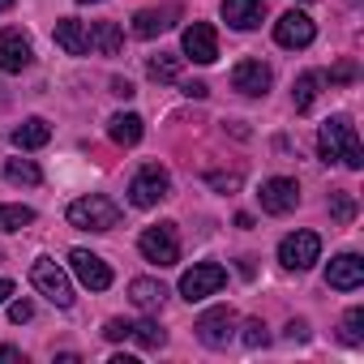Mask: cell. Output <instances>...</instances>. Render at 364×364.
<instances>
[{
  "label": "cell",
  "instance_id": "cell-15",
  "mask_svg": "<svg viewBox=\"0 0 364 364\" xmlns=\"http://www.w3.org/2000/svg\"><path fill=\"white\" fill-rule=\"evenodd\" d=\"M326 283L334 291H355L364 283V257L360 253H338L330 266H326Z\"/></svg>",
  "mask_w": 364,
  "mask_h": 364
},
{
  "label": "cell",
  "instance_id": "cell-6",
  "mask_svg": "<svg viewBox=\"0 0 364 364\" xmlns=\"http://www.w3.org/2000/svg\"><path fill=\"white\" fill-rule=\"evenodd\" d=\"M31 283H35L39 296H48L56 309H69V304H73V283H69V274H65L52 257H39V262L31 266Z\"/></svg>",
  "mask_w": 364,
  "mask_h": 364
},
{
  "label": "cell",
  "instance_id": "cell-10",
  "mask_svg": "<svg viewBox=\"0 0 364 364\" xmlns=\"http://www.w3.org/2000/svg\"><path fill=\"white\" fill-rule=\"evenodd\" d=\"M257 202H262L266 215H291L300 206V185L291 176H270L262 185V193H257Z\"/></svg>",
  "mask_w": 364,
  "mask_h": 364
},
{
  "label": "cell",
  "instance_id": "cell-18",
  "mask_svg": "<svg viewBox=\"0 0 364 364\" xmlns=\"http://www.w3.org/2000/svg\"><path fill=\"white\" fill-rule=\"evenodd\" d=\"M52 39H56V48H60V52H69V56H86V52H90L86 22H77V18H60V22H56V31H52Z\"/></svg>",
  "mask_w": 364,
  "mask_h": 364
},
{
  "label": "cell",
  "instance_id": "cell-32",
  "mask_svg": "<svg viewBox=\"0 0 364 364\" xmlns=\"http://www.w3.org/2000/svg\"><path fill=\"white\" fill-rule=\"evenodd\" d=\"M129 330H133V321H124V317H112V321L103 326V334H107L112 343H120V338H129Z\"/></svg>",
  "mask_w": 364,
  "mask_h": 364
},
{
  "label": "cell",
  "instance_id": "cell-19",
  "mask_svg": "<svg viewBox=\"0 0 364 364\" xmlns=\"http://www.w3.org/2000/svg\"><path fill=\"white\" fill-rule=\"evenodd\" d=\"M107 137H112L116 146H137V141L146 137V120H141L137 112H116V116L107 120Z\"/></svg>",
  "mask_w": 364,
  "mask_h": 364
},
{
  "label": "cell",
  "instance_id": "cell-14",
  "mask_svg": "<svg viewBox=\"0 0 364 364\" xmlns=\"http://www.w3.org/2000/svg\"><path fill=\"white\" fill-rule=\"evenodd\" d=\"M270 82H274V73H270V65L266 60H240L236 69H232V90H240V95H249V99H262L266 90H270Z\"/></svg>",
  "mask_w": 364,
  "mask_h": 364
},
{
  "label": "cell",
  "instance_id": "cell-24",
  "mask_svg": "<svg viewBox=\"0 0 364 364\" xmlns=\"http://www.w3.org/2000/svg\"><path fill=\"white\" fill-rule=\"evenodd\" d=\"M5 180H9V185L35 189V185H43V171H39L35 159H9V163H5Z\"/></svg>",
  "mask_w": 364,
  "mask_h": 364
},
{
  "label": "cell",
  "instance_id": "cell-1",
  "mask_svg": "<svg viewBox=\"0 0 364 364\" xmlns=\"http://www.w3.org/2000/svg\"><path fill=\"white\" fill-rule=\"evenodd\" d=\"M317 154H321L326 163H343V167H351V171L364 167V146H360V133H355V124H351L347 116H330V120L321 124V133H317Z\"/></svg>",
  "mask_w": 364,
  "mask_h": 364
},
{
  "label": "cell",
  "instance_id": "cell-36",
  "mask_svg": "<svg viewBox=\"0 0 364 364\" xmlns=\"http://www.w3.org/2000/svg\"><path fill=\"white\" fill-rule=\"evenodd\" d=\"M112 95H120V99H133L137 90H133V82H124V77H116V82H112Z\"/></svg>",
  "mask_w": 364,
  "mask_h": 364
},
{
  "label": "cell",
  "instance_id": "cell-38",
  "mask_svg": "<svg viewBox=\"0 0 364 364\" xmlns=\"http://www.w3.org/2000/svg\"><path fill=\"white\" fill-rule=\"evenodd\" d=\"M9 296H14V283H9V279H0V304H5Z\"/></svg>",
  "mask_w": 364,
  "mask_h": 364
},
{
  "label": "cell",
  "instance_id": "cell-8",
  "mask_svg": "<svg viewBox=\"0 0 364 364\" xmlns=\"http://www.w3.org/2000/svg\"><path fill=\"white\" fill-rule=\"evenodd\" d=\"M180 48H185V60L193 65H215L219 60V35L210 22H189L185 35H180Z\"/></svg>",
  "mask_w": 364,
  "mask_h": 364
},
{
  "label": "cell",
  "instance_id": "cell-41",
  "mask_svg": "<svg viewBox=\"0 0 364 364\" xmlns=\"http://www.w3.org/2000/svg\"><path fill=\"white\" fill-rule=\"evenodd\" d=\"M77 5H95V0H77Z\"/></svg>",
  "mask_w": 364,
  "mask_h": 364
},
{
  "label": "cell",
  "instance_id": "cell-29",
  "mask_svg": "<svg viewBox=\"0 0 364 364\" xmlns=\"http://www.w3.org/2000/svg\"><path fill=\"white\" fill-rule=\"evenodd\" d=\"M343 343H364V309L355 304V309H347V317H343Z\"/></svg>",
  "mask_w": 364,
  "mask_h": 364
},
{
  "label": "cell",
  "instance_id": "cell-30",
  "mask_svg": "<svg viewBox=\"0 0 364 364\" xmlns=\"http://www.w3.org/2000/svg\"><path fill=\"white\" fill-rule=\"evenodd\" d=\"M240 338H245V347H266V343H270V334H266L262 321H245V334H240Z\"/></svg>",
  "mask_w": 364,
  "mask_h": 364
},
{
  "label": "cell",
  "instance_id": "cell-16",
  "mask_svg": "<svg viewBox=\"0 0 364 364\" xmlns=\"http://www.w3.org/2000/svg\"><path fill=\"white\" fill-rule=\"evenodd\" d=\"M180 22V5H163V9H137L133 14V35L137 39H154L163 31H171Z\"/></svg>",
  "mask_w": 364,
  "mask_h": 364
},
{
  "label": "cell",
  "instance_id": "cell-40",
  "mask_svg": "<svg viewBox=\"0 0 364 364\" xmlns=\"http://www.w3.org/2000/svg\"><path fill=\"white\" fill-rule=\"evenodd\" d=\"M14 9V0H0V14H9Z\"/></svg>",
  "mask_w": 364,
  "mask_h": 364
},
{
  "label": "cell",
  "instance_id": "cell-22",
  "mask_svg": "<svg viewBox=\"0 0 364 364\" xmlns=\"http://www.w3.org/2000/svg\"><path fill=\"white\" fill-rule=\"evenodd\" d=\"M321 86H326V73H321V69L300 73V77H296V86H291V103H296V112H309V107L317 103Z\"/></svg>",
  "mask_w": 364,
  "mask_h": 364
},
{
  "label": "cell",
  "instance_id": "cell-5",
  "mask_svg": "<svg viewBox=\"0 0 364 364\" xmlns=\"http://www.w3.org/2000/svg\"><path fill=\"white\" fill-rule=\"evenodd\" d=\"M223 283H228V270L219 262H193V270L180 274V296H185L189 304H198V300L223 291Z\"/></svg>",
  "mask_w": 364,
  "mask_h": 364
},
{
  "label": "cell",
  "instance_id": "cell-25",
  "mask_svg": "<svg viewBox=\"0 0 364 364\" xmlns=\"http://www.w3.org/2000/svg\"><path fill=\"white\" fill-rule=\"evenodd\" d=\"M180 60H185V56H176V52H159V56H150V60H146V73H150L154 82H176V77H180Z\"/></svg>",
  "mask_w": 364,
  "mask_h": 364
},
{
  "label": "cell",
  "instance_id": "cell-3",
  "mask_svg": "<svg viewBox=\"0 0 364 364\" xmlns=\"http://www.w3.org/2000/svg\"><path fill=\"white\" fill-rule=\"evenodd\" d=\"M163 198H171V176H167V167H159V163L137 167V176L129 180V202H133L137 210H150V206H159Z\"/></svg>",
  "mask_w": 364,
  "mask_h": 364
},
{
  "label": "cell",
  "instance_id": "cell-37",
  "mask_svg": "<svg viewBox=\"0 0 364 364\" xmlns=\"http://www.w3.org/2000/svg\"><path fill=\"white\" fill-rule=\"evenodd\" d=\"M287 338H309V326H304V321H291V326H287Z\"/></svg>",
  "mask_w": 364,
  "mask_h": 364
},
{
  "label": "cell",
  "instance_id": "cell-23",
  "mask_svg": "<svg viewBox=\"0 0 364 364\" xmlns=\"http://www.w3.org/2000/svg\"><path fill=\"white\" fill-rule=\"evenodd\" d=\"M86 35H90V48H99L103 56H120V48H124V31L116 22H95Z\"/></svg>",
  "mask_w": 364,
  "mask_h": 364
},
{
  "label": "cell",
  "instance_id": "cell-13",
  "mask_svg": "<svg viewBox=\"0 0 364 364\" xmlns=\"http://www.w3.org/2000/svg\"><path fill=\"white\" fill-rule=\"evenodd\" d=\"M31 60H35V48H31L22 26H5V31H0V69H5V73H22V69H31Z\"/></svg>",
  "mask_w": 364,
  "mask_h": 364
},
{
  "label": "cell",
  "instance_id": "cell-2",
  "mask_svg": "<svg viewBox=\"0 0 364 364\" xmlns=\"http://www.w3.org/2000/svg\"><path fill=\"white\" fill-rule=\"evenodd\" d=\"M65 215H69V228H77V232H112V228H120V206L112 198H103V193H86V198L69 202Z\"/></svg>",
  "mask_w": 364,
  "mask_h": 364
},
{
  "label": "cell",
  "instance_id": "cell-20",
  "mask_svg": "<svg viewBox=\"0 0 364 364\" xmlns=\"http://www.w3.org/2000/svg\"><path fill=\"white\" fill-rule=\"evenodd\" d=\"M52 141V124L43 116H26L18 129H14V146L18 150H43Z\"/></svg>",
  "mask_w": 364,
  "mask_h": 364
},
{
  "label": "cell",
  "instance_id": "cell-33",
  "mask_svg": "<svg viewBox=\"0 0 364 364\" xmlns=\"http://www.w3.org/2000/svg\"><path fill=\"white\" fill-rule=\"evenodd\" d=\"M206 180H210L215 189H223V193H228V189H240V176H236V171H228V176H223V171H210Z\"/></svg>",
  "mask_w": 364,
  "mask_h": 364
},
{
  "label": "cell",
  "instance_id": "cell-7",
  "mask_svg": "<svg viewBox=\"0 0 364 364\" xmlns=\"http://www.w3.org/2000/svg\"><path fill=\"white\" fill-rule=\"evenodd\" d=\"M317 257H321V236L317 232H291V236L279 240V262L287 270H309Z\"/></svg>",
  "mask_w": 364,
  "mask_h": 364
},
{
  "label": "cell",
  "instance_id": "cell-27",
  "mask_svg": "<svg viewBox=\"0 0 364 364\" xmlns=\"http://www.w3.org/2000/svg\"><path fill=\"white\" fill-rule=\"evenodd\" d=\"M35 223V210L22 206V202H9V206H0V232H22Z\"/></svg>",
  "mask_w": 364,
  "mask_h": 364
},
{
  "label": "cell",
  "instance_id": "cell-26",
  "mask_svg": "<svg viewBox=\"0 0 364 364\" xmlns=\"http://www.w3.org/2000/svg\"><path fill=\"white\" fill-rule=\"evenodd\" d=\"M129 338H137V343H141L146 351H159V347L167 343V330H163L159 321H150V317H146V321H133V330H129Z\"/></svg>",
  "mask_w": 364,
  "mask_h": 364
},
{
  "label": "cell",
  "instance_id": "cell-17",
  "mask_svg": "<svg viewBox=\"0 0 364 364\" xmlns=\"http://www.w3.org/2000/svg\"><path fill=\"white\" fill-rule=\"evenodd\" d=\"M266 18V0H223V22L232 31H257Z\"/></svg>",
  "mask_w": 364,
  "mask_h": 364
},
{
  "label": "cell",
  "instance_id": "cell-12",
  "mask_svg": "<svg viewBox=\"0 0 364 364\" xmlns=\"http://www.w3.org/2000/svg\"><path fill=\"white\" fill-rule=\"evenodd\" d=\"M198 338L206 343V347H228L232 338H236V313L228 309V304H219V309H206L202 317H198Z\"/></svg>",
  "mask_w": 364,
  "mask_h": 364
},
{
  "label": "cell",
  "instance_id": "cell-28",
  "mask_svg": "<svg viewBox=\"0 0 364 364\" xmlns=\"http://www.w3.org/2000/svg\"><path fill=\"white\" fill-rule=\"evenodd\" d=\"M330 215H334V223H343V228H347V223L355 219V198H351V193H343V189H338V193H330Z\"/></svg>",
  "mask_w": 364,
  "mask_h": 364
},
{
  "label": "cell",
  "instance_id": "cell-4",
  "mask_svg": "<svg viewBox=\"0 0 364 364\" xmlns=\"http://www.w3.org/2000/svg\"><path fill=\"white\" fill-rule=\"evenodd\" d=\"M137 249H141V257L154 262L159 270L176 266V262H180V232H176V223H154V228H146V232L137 236Z\"/></svg>",
  "mask_w": 364,
  "mask_h": 364
},
{
  "label": "cell",
  "instance_id": "cell-11",
  "mask_svg": "<svg viewBox=\"0 0 364 364\" xmlns=\"http://www.w3.org/2000/svg\"><path fill=\"white\" fill-rule=\"evenodd\" d=\"M69 270H73L77 283L90 287V291H107V287H112V266H107L99 253H90V249H73V253H69Z\"/></svg>",
  "mask_w": 364,
  "mask_h": 364
},
{
  "label": "cell",
  "instance_id": "cell-31",
  "mask_svg": "<svg viewBox=\"0 0 364 364\" xmlns=\"http://www.w3.org/2000/svg\"><path fill=\"white\" fill-rule=\"evenodd\" d=\"M351 77H355V60H343V65H334V69L326 73L330 86H343V82H351Z\"/></svg>",
  "mask_w": 364,
  "mask_h": 364
},
{
  "label": "cell",
  "instance_id": "cell-21",
  "mask_svg": "<svg viewBox=\"0 0 364 364\" xmlns=\"http://www.w3.org/2000/svg\"><path fill=\"white\" fill-rule=\"evenodd\" d=\"M129 300H133V309H141V313H159L163 300H167V287H163L159 279H133V283H129Z\"/></svg>",
  "mask_w": 364,
  "mask_h": 364
},
{
  "label": "cell",
  "instance_id": "cell-35",
  "mask_svg": "<svg viewBox=\"0 0 364 364\" xmlns=\"http://www.w3.org/2000/svg\"><path fill=\"white\" fill-rule=\"evenodd\" d=\"M180 90H185L189 99H206V95H210V86H206V82H185Z\"/></svg>",
  "mask_w": 364,
  "mask_h": 364
},
{
  "label": "cell",
  "instance_id": "cell-9",
  "mask_svg": "<svg viewBox=\"0 0 364 364\" xmlns=\"http://www.w3.org/2000/svg\"><path fill=\"white\" fill-rule=\"evenodd\" d=\"M313 39H317V26H313V18L300 14V9H287V14L274 22V43L287 48V52H300V48H309Z\"/></svg>",
  "mask_w": 364,
  "mask_h": 364
},
{
  "label": "cell",
  "instance_id": "cell-34",
  "mask_svg": "<svg viewBox=\"0 0 364 364\" xmlns=\"http://www.w3.org/2000/svg\"><path fill=\"white\" fill-rule=\"evenodd\" d=\"M9 317L22 326V321H31V317H35V304H31V300H14V304H9Z\"/></svg>",
  "mask_w": 364,
  "mask_h": 364
},
{
  "label": "cell",
  "instance_id": "cell-39",
  "mask_svg": "<svg viewBox=\"0 0 364 364\" xmlns=\"http://www.w3.org/2000/svg\"><path fill=\"white\" fill-rule=\"evenodd\" d=\"M0 360H22V351L18 347H0Z\"/></svg>",
  "mask_w": 364,
  "mask_h": 364
}]
</instances>
